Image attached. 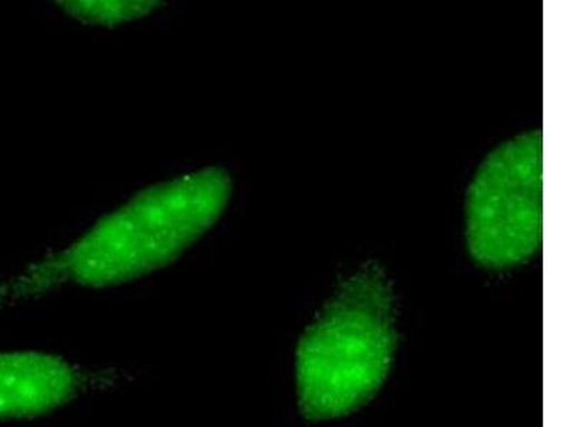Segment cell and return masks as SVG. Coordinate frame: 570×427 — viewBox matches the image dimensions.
Here are the masks:
<instances>
[{
    "mask_svg": "<svg viewBox=\"0 0 570 427\" xmlns=\"http://www.w3.org/2000/svg\"><path fill=\"white\" fill-rule=\"evenodd\" d=\"M232 177L208 169L146 188L71 246L62 271L89 288H111L170 266L220 220Z\"/></svg>",
    "mask_w": 570,
    "mask_h": 427,
    "instance_id": "obj_1",
    "label": "cell"
},
{
    "mask_svg": "<svg viewBox=\"0 0 570 427\" xmlns=\"http://www.w3.org/2000/svg\"><path fill=\"white\" fill-rule=\"evenodd\" d=\"M394 314L379 269L365 268L341 287L298 347V400L308 419L340 418L373 398L394 359Z\"/></svg>",
    "mask_w": 570,
    "mask_h": 427,
    "instance_id": "obj_2",
    "label": "cell"
},
{
    "mask_svg": "<svg viewBox=\"0 0 570 427\" xmlns=\"http://www.w3.org/2000/svg\"><path fill=\"white\" fill-rule=\"evenodd\" d=\"M543 237V136L522 135L483 161L468 192L466 240L476 262L525 261Z\"/></svg>",
    "mask_w": 570,
    "mask_h": 427,
    "instance_id": "obj_3",
    "label": "cell"
},
{
    "mask_svg": "<svg viewBox=\"0 0 570 427\" xmlns=\"http://www.w3.org/2000/svg\"><path fill=\"white\" fill-rule=\"evenodd\" d=\"M80 389V374L58 356L32 350L0 352V420L52 414Z\"/></svg>",
    "mask_w": 570,
    "mask_h": 427,
    "instance_id": "obj_4",
    "label": "cell"
},
{
    "mask_svg": "<svg viewBox=\"0 0 570 427\" xmlns=\"http://www.w3.org/2000/svg\"><path fill=\"white\" fill-rule=\"evenodd\" d=\"M70 17L89 24H114L130 22L150 14L161 2H147V0H127V2H58Z\"/></svg>",
    "mask_w": 570,
    "mask_h": 427,
    "instance_id": "obj_5",
    "label": "cell"
}]
</instances>
